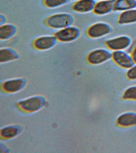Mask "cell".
<instances>
[{"mask_svg":"<svg viewBox=\"0 0 136 153\" xmlns=\"http://www.w3.org/2000/svg\"><path fill=\"white\" fill-rule=\"evenodd\" d=\"M97 1H99V0H97Z\"/></svg>","mask_w":136,"mask_h":153,"instance_id":"cell-24","label":"cell"},{"mask_svg":"<svg viewBox=\"0 0 136 153\" xmlns=\"http://www.w3.org/2000/svg\"><path fill=\"white\" fill-rule=\"evenodd\" d=\"M123 98L127 100H136V85L127 88L123 94Z\"/></svg>","mask_w":136,"mask_h":153,"instance_id":"cell-18","label":"cell"},{"mask_svg":"<svg viewBox=\"0 0 136 153\" xmlns=\"http://www.w3.org/2000/svg\"><path fill=\"white\" fill-rule=\"evenodd\" d=\"M117 22L121 25L136 23V8L120 13L118 16Z\"/></svg>","mask_w":136,"mask_h":153,"instance_id":"cell-10","label":"cell"},{"mask_svg":"<svg viewBox=\"0 0 136 153\" xmlns=\"http://www.w3.org/2000/svg\"><path fill=\"white\" fill-rule=\"evenodd\" d=\"M135 1H136V0H135Z\"/></svg>","mask_w":136,"mask_h":153,"instance_id":"cell-25","label":"cell"},{"mask_svg":"<svg viewBox=\"0 0 136 153\" xmlns=\"http://www.w3.org/2000/svg\"><path fill=\"white\" fill-rule=\"evenodd\" d=\"M129 36L123 35L106 39L105 44L112 51L126 50L132 42Z\"/></svg>","mask_w":136,"mask_h":153,"instance_id":"cell-3","label":"cell"},{"mask_svg":"<svg viewBox=\"0 0 136 153\" xmlns=\"http://www.w3.org/2000/svg\"><path fill=\"white\" fill-rule=\"evenodd\" d=\"M19 58L18 52L14 49L4 48L0 50V62L1 63L15 60Z\"/></svg>","mask_w":136,"mask_h":153,"instance_id":"cell-13","label":"cell"},{"mask_svg":"<svg viewBox=\"0 0 136 153\" xmlns=\"http://www.w3.org/2000/svg\"><path fill=\"white\" fill-rule=\"evenodd\" d=\"M7 19L5 16L3 14L0 15V26H1L4 24H6Z\"/></svg>","mask_w":136,"mask_h":153,"instance_id":"cell-22","label":"cell"},{"mask_svg":"<svg viewBox=\"0 0 136 153\" xmlns=\"http://www.w3.org/2000/svg\"><path fill=\"white\" fill-rule=\"evenodd\" d=\"M23 83V81L21 79L11 80L4 82L3 88L7 91H16L21 88Z\"/></svg>","mask_w":136,"mask_h":153,"instance_id":"cell-16","label":"cell"},{"mask_svg":"<svg viewBox=\"0 0 136 153\" xmlns=\"http://www.w3.org/2000/svg\"><path fill=\"white\" fill-rule=\"evenodd\" d=\"M41 105L42 100L38 98H32L21 103L22 108L29 111H36L40 108Z\"/></svg>","mask_w":136,"mask_h":153,"instance_id":"cell-15","label":"cell"},{"mask_svg":"<svg viewBox=\"0 0 136 153\" xmlns=\"http://www.w3.org/2000/svg\"><path fill=\"white\" fill-rule=\"evenodd\" d=\"M113 31V27L109 24L104 22H98L88 27L86 33L89 38L96 39L107 36Z\"/></svg>","mask_w":136,"mask_h":153,"instance_id":"cell-2","label":"cell"},{"mask_svg":"<svg viewBox=\"0 0 136 153\" xmlns=\"http://www.w3.org/2000/svg\"><path fill=\"white\" fill-rule=\"evenodd\" d=\"M69 1V0H43V3L47 8L53 9L62 7Z\"/></svg>","mask_w":136,"mask_h":153,"instance_id":"cell-17","label":"cell"},{"mask_svg":"<svg viewBox=\"0 0 136 153\" xmlns=\"http://www.w3.org/2000/svg\"><path fill=\"white\" fill-rule=\"evenodd\" d=\"M111 59L123 69H128L135 64L131 54L126 50L112 51Z\"/></svg>","mask_w":136,"mask_h":153,"instance_id":"cell-6","label":"cell"},{"mask_svg":"<svg viewBox=\"0 0 136 153\" xmlns=\"http://www.w3.org/2000/svg\"><path fill=\"white\" fill-rule=\"evenodd\" d=\"M58 41L54 35L44 36L36 38L33 42V45L36 50L46 51L55 46Z\"/></svg>","mask_w":136,"mask_h":153,"instance_id":"cell-7","label":"cell"},{"mask_svg":"<svg viewBox=\"0 0 136 153\" xmlns=\"http://www.w3.org/2000/svg\"><path fill=\"white\" fill-rule=\"evenodd\" d=\"M136 8L135 0H114V11L121 13Z\"/></svg>","mask_w":136,"mask_h":153,"instance_id":"cell-14","label":"cell"},{"mask_svg":"<svg viewBox=\"0 0 136 153\" xmlns=\"http://www.w3.org/2000/svg\"><path fill=\"white\" fill-rule=\"evenodd\" d=\"M126 76L131 80H136V63L128 69Z\"/></svg>","mask_w":136,"mask_h":153,"instance_id":"cell-20","label":"cell"},{"mask_svg":"<svg viewBox=\"0 0 136 153\" xmlns=\"http://www.w3.org/2000/svg\"><path fill=\"white\" fill-rule=\"evenodd\" d=\"M96 0H79L74 2L71 9L76 13H88L93 11Z\"/></svg>","mask_w":136,"mask_h":153,"instance_id":"cell-9","label":"cell"},{"mask_svg":"<svg viewBox=\"0 0 136 153\" xmlns=\"http://www.w3.org/2000/svg\"><path fill=\"white\" fill-rule=\"evenodd\" d=\"M17 31V27L13 24H5L0 26V39L8 40L14 37Z\"/></svg>","mask_w":136,"mask_h":153,"instance_id":"cell-12","label":"cell"},{"mask_svg":"<svg viewBox=\"0 0 136 153\" xmlns=\"http://www.w3.org/2000/svg\"><path fill=\"white\" fill-rule=\"evenodd\" d=\"M118 125L122 127H129L136 125V113L128 112L123 113L117 120Z\"/></svg>","mask_w":136,"mask_h":153,"instance_id":"cell-11","label":"cell"},{"mask_svg":"<svg viewBox=\"0 0 136 153\" xmlns=\"http://www.w3.org/2000/svg\"><path fill=\"white\" fill-rule=\"evenodd\" d=\"M131 56H132L134 62L135 63H136V45L135 47L131 52H130Z\"/></svg>","mask_w":136,"mask_h":153,"instance_id":"cell-21","label":"cell"},{"mask_svg":"<svg viewBox=\"0 0 136 153\" xmlns=\"http://www.w3.org/2000/svg\"><path fill=\"white\" fill-rule=\"evenodd\" d=\"M74 21V19L71 14L62 13L50 16L45 19V23L51 28L59 30L72 26Z\"/></svg>","mask_w":136,"mask_h":153,"instance_id":"cell-1","label":"cell"},{"mask_svg":"<svg viewBox=\"0 0 136 153\" xmlns=\"http://www.w3.org/2000/svg\"><path fill=\"white\" fill-rule=\"evenodd\" d=\"M18 130L16 128L9 127L5 128L1 131V134L4 137H13L17 133Z\"/></svg>","mask_w":136,"mask_h":153,"instance_id":"cell-19","label":"cell"},{"mask_svg":"<svg viewBox=\"0 0 136 153\" xmlns=\"http://www.w3.org/2000/svg\"><path fill=\"white\" fill-rule=\"evenodd\" d=\"M112 52L109 49L106 48L95 49L88 53L87 61L94 65L103 64L111 59Z\"/></svg>","mask_w":136,"mask_h":153,"instance_id":"cell-4","label":"cell"},{"mask_svg":"<svg viewBox=\"0 0 136 153\" xmlns=\"http://www.w3.org/2000/svg\"><path fill=\"white\" fill-rule=\"evenodd\" d=\"M114 0H99L96 1L93 13L103 16L114 11Z\"/></svg>","mask_w":136,"mask_h":153,"instance_id":"cell-8","label":"cell"},{"mask_svg":"<svg viewBox=\"0 0 136 153\" xmlns=\"http://www.w3.org/2000/svg\"><path fill=\"white\" fill-rule=\"evenodd\" d=\"M69 1H74V2H76V1H79V0H69Z\"/></svg>","mask_w":136,"mask_h":153,"instance_id":"cell-23","label":"cell"},{"mask_svg":"<svg viewBox=\"0 0 136 153\" xmlns=\"http://www.w3.org/2000/svg\"><path fill=\"white\" fill-rule=\"evenodd\" d=\"M57 39L63 42L74 41L81 35V31L76 26H70L58 30L54 35Z\"/></svg>","mask_w":136,"mask_h":153,"instance_id":"cell-5","label":"cell"}]
</instances>
